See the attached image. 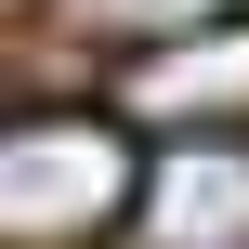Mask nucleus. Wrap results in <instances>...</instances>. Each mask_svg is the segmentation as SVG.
<instances>
[{
  "instance_id": "obj_1",
  "label": "nucleus",
  "mask_w": 249,
  "mask_h": 249,
  "mask_svg": "<svg viewBox=\"0 0 249 249\" xmlns=\"http://www.w3.org/2000/svg\"><path fill=\"white\" fill-rule=\"evenodd\" d=\"M131 131L105 105H13L0 118V249H92L131 210Z\"/></svg>"
},
{
  "instance_id": "obj_2",
  "label": "nucleus",
  "mask_w": 249,
  "mask_h": 249,
  "mask_svg": "<svg viewBox=\"0 0 249 249\" xmlns=\"http://www.w3.org/2000/svg\"><path fill=\"white\" fill-rule=\"evenodd\" d=\"M105 118L158 131V144H236L249 131V13H210V26H171V39L118 53Z\"/></svg>"
},
{
  "instance_id": "obj_3",
  "label": "nucleus",
  "mask_w": 249,
  "mask_h": 249,
  "mask_svg": "<svg viewBox=\"0 0 249 249\" xmlns=\"http://www.w3.org/2000/svg\"><path fill=\"white\" fill-rule=\"evenodd\" d=\"M131 249H249V144H158L131 158Z\"/></svg>"
},
{
  "instance_id": "obj_4",
  "label": "nucleus",
  "mask_w": 249,
  "mask_h": 249,
  "mask_svg": "<svg viewBox=\"0 0 249 249\" xmlns=\"http://www.w3.org/2000/svg\"><path fill=\"white\" fill-rule=\"evenodd\" d=\"M210 13H236V0H66V26H92V39H118V53L171 39V26H210Z\"/></svg>"
}]
</instances>
